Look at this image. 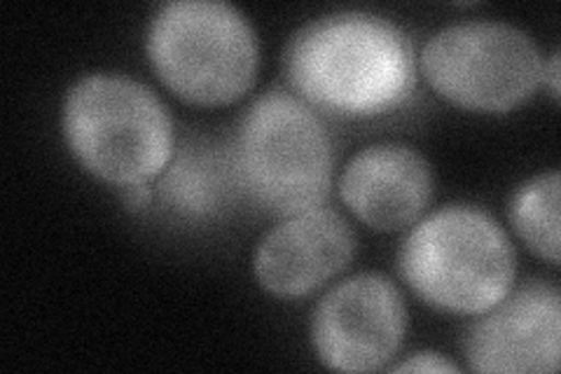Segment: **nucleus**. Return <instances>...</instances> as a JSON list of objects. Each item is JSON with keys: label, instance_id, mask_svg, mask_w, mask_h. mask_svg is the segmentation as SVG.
I'll list each match as a JSON object with an SVG mask.
<instances>
[{"label": "nucleus", "instance_id": "obj_1", "mask_svg": "<svg viewBox=\"0 0 561 374\" xmlns=\"http://www.w3.org/2000/svg\"><path fill=\"white\" fill-rule=\"evenodd\" d=\"M286 76L302 101L340 115H377L410 97L414 52L393 22L367 12H337L293 35Z\"/></svg>", "mask_w": 561, "mask_h": 374}, {"label": "nucleus", "instance_id": "obj_2", "mask_svg": "<svg viewBox=\"0 0 561 374\" xmlns=\"http://www.w3.org/2000/svg\"><path fill=\"white\" fill-rule=\"evenodd\" d=\"M61 127L78 162L122 188L146 185L173 157V122L164 103L125 76L78 80L66 94Z\"/></svg>", "mask_w": 561, "mask_h": 374}, {"label": "nucleus", "instance_id": "obj_4", "mask_svg": "<svg viewBox=\"0 0 561 374\" xmlns=\"http://www.w3.org/2000/svg\"><path fill=\"white\" fill-rule=\"evenodd\" d=\"M232 169L262 208L278 216L316 208L332 183L330 136L307 101L274 89L243 113Z\"/></svg>", "mask_w": 561, "mask_h": 374}, {"label": "nucleus", "instance_id": "obj_7", "mask_svg": "<svg viewBox=\"0 0 561 374\" xmlns=\"http://www.w3.org/2000/svg\"><path fill=\"white\" fill-rule=\"evenodd\" d=\"M408 328L405 302L383 274L351 276L313 309L311 342L323 365L375 372L398 353Z\"/></svg>", "mask_w": 561, "mask_h": 374}, {"label": "nucleus", "instance_id": "obj_10", "mask_svg": "<svg viewBox=\"0 0 561 374\" xmlns=\"http://www.w3.org/2000/svg\"><path fill=\"white\" fill-rule=\"evenodd\" d=\"M342 202L379 231L412 225L433 197V169L419 150L377 144L360 150L340 178Z\"/></svg>", "mask_w": 561, "mask_h": 374}, {"label": "nucleus", "instance_id": "obj_5", "mask_svg": "<svg viewBox=\"0 0 561 374\" xmlns=\"http://www.w3.org/2000/svg\"><path fill=\"white\" fill-rule=\"evenodd\" d=\"M148 57L181 99L199 105L232 103L249 92L257 70L251 22L220 0H175L152 16Z\"/></svg>", "mask_w": 561, "mask_h": 374}, {"label": "nucleus", "instance_id": "obj_13", "mask_svg": "<svg viewBox=\"0 0 561 374\" xmlns=\"http://www.w3.org/2000/svg\"><path fill=\"white\" fill-rule=\"evenodd\" d=\"M393 370L396 372H459V367H456L451 361H447L445 355L433 353V351L414 353L412 359L396 365Z\"/></svg>", "mask_w": 561, "mask_h": 374}, {"label": "nucleus", "instance_id": "obj_6", "mask_svg": "<svg viewBox=\"0 0 561 374\" xmlns=\"http://www.w3.org/2000/svg\"><path fill=\"white\" fill-rule=\"evenodd\" d=\"M531 35L505 22H461L421 49V70L437 94L468 111L505 113L531 99L542 80Z\"/></svg>", "mask_w": 561, "mask_h": 374}, {"label": "nucleus", "instance_id": "obj_14", "mask_svg": "<svg viewBox=\"0 0 561 374\" xmlns=\"http://www.w3.org/2000/svg\"><path fill=\"white\" fill-rule=\"evenodd\" d=\"M542 80L550 82V92L557 99L559 97V55L557 52L550 57L548 64H542Z\"/></svg>", "mask_w": 561, "mask_h": 374}, {"label": "nucleus", "instance_id": "obj_12", "mask_svg": "<svg viewBox=\"0 0 561 374\" xmlns=\"http://www.w3.org/2000/svg\"><path fill=\"white\" fill-rule=\"evenodd\" d=\"M511 220L519 239L548 262H559V171L524 183L511 204Z\"/></svg>", "mask_w": 561, "mask_h": 374}, {"label": "nucleus", "instance_id": "obj_9", "mask_svg": "<svg viewBox=\"0 0 561 374\" xmlns=\"http://www.w3.org/2000/svg\"><path fill=\"white\" fill-rule=\"evenodd\" d=\"M356 239L332 208H309L286 216L260 241L253 270L262 288L278 297H302L340 274L354 258Z\"/></svg>", "mask_w": 561, "mask_h": 374}, {"label": "nucleus", "instance_id": "obj_3", "mask_svg": "<svg viewBox=\"0 0 561 374\" xmlns=\"http://www.w3.org/2000/svg\"><path fill=\"white\" fill-rule=\"evenodd\" d=\"M398 264L421 299L456 314L496 307L517 272L505 229L476 206H447L421 220L402 243Z\"/></svg>", "mask_w": 561, "mask_h": 374}, {"label": "nucleus", "instance_id": "obj_11", "mask_svg": "<svg viewBox=\"0 0 561 374\" xmlns=\"http://www.w3.org/2000/svg\"><path fill=\"white\" fill-rule=\"evenodd\" d=\"M160 197L183 216H206L225 197V171L214 152L185 150L162 171Z\"/></svg>", "mask_w": 561, "mask_h": 374}, {"label": "nucleus", "instance_id": "obj_8", "mask_svg": "<svg viewBox=\"0 0 561 374\" xmlns=\"http://www.w3.org/2000/svg\"><path fill=\"white\" fill-rule=\"evenodd\" d=\"M561 299L550 283L531 281L484 311L466 340L476 372L550 374L559 370Z\"/></svg>", "mask_w": 561, "mask_h": 374}]
</instances>
